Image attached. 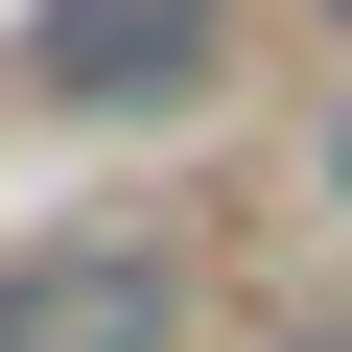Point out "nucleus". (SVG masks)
I'll use <instances>...</instances> for the list:
<instances>
[{
  "instance_id": "nucleus-1",
  "label": "nucleus",
  "mask_w": 352,
  "mask_h": 352,
  "mask_svg": "<svg viewBox=\"0 0 352 352\" xmlns=\"http://www.w3.org/2000/svg\"><path fill=\"white\" fill-rule=\"evenodd\" d=\"M0 352H188V258H164V235H47V258H0Z\"/></svg>"
},
{
  "instance_id": "nucleus-2",
  "label": "nucleus",
  "mask_w": 352,
  "mask_h": 352,
  "mask_svg": "<svg viewBox=\"0 0 352 352\" xmlns=\"http://www.w3.org/2000/svg\"><path fill=\"white\" fill-rule=\"evenodd\" d=\"M47 94H94V118L212 94V0H71V24H47Z\"/></svg>"
},
{
  "instance_id": "nucleus-3",
  "label": "nucleus",
  "mask_w": 352,
  "mask_h": 352,
  "mask_svg": "<svg viewBox=\"0 0 352 352\" xmlns=\"http://www.w3.org/2000/svg\"><path fill=\"white\" fill-rule=\"evenodd\" d=\"M305 188H329V212H352V94H329V118H305Z\"/></svg>"
},
{
  "instance_id": "nucleus-4",
  "label": "nucleus",
  "mask_w": 352,
  "mask_h": 352,
  "mask_svg": "<svg viewBox=\"0 0 352 352\" xmlns=\"http://www.w3.org/2000/svg\"><path fill=\"white\" fill-rule=\"evenodd\" d=\"M282 352H352V329H282Z\"/></svg>"
}]
</instances>
